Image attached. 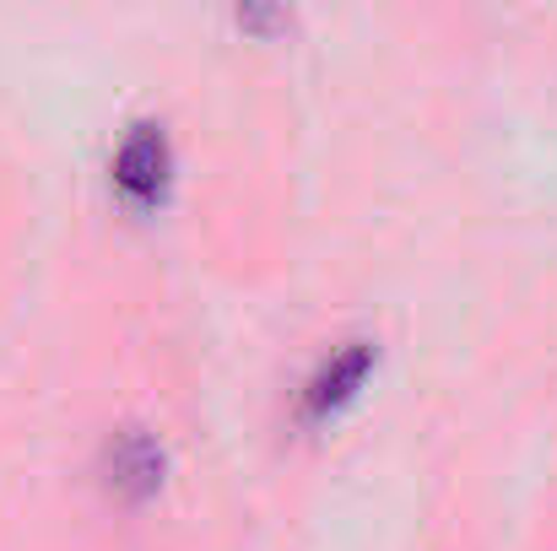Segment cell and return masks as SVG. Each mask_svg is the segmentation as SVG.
<instances>
[{
	"instance_id": "6da1fadb",
	"label": "cell",
	"mask_w": 557,
	"mask_h": 551,
	"mask_svg": "<svg viewBox=\"0 0 557 551\" xmlns=\"http://www.w3.org/2000/svg\"><path fill=\"white\" fill-rule=\"evenodd\" d=\"M174 179V152H169V136L158 125H136L120 152H114V189L136 205V211H152Z\"/></svg>"
},
{
	"instance_id": "7a4b0ae2",
	"label": "cell",
	"mask_w": 557,
	"mask_h": 551,
	"mask_svg": "<svg viewBox=\"0 0 557 551\" xmlns=\"http://www.w3.org/2000/svg\"><path fill=\"white\" fill-rule=\"evenodd\" d=\"M163 471H169V454H163V443H158L152 433H141V427H120V433L103 443V481H109V492L125 498V503L158 498Z\"/></svg>"
},
{
	"instance_id": "3957f363",
	"label": "cell",
	"mask_w": 557,
	"mask_h": 551,
	"mask_svg": "<svg viewBox=\"0 0 557 551\" xmlns=\"http://www.w3.org/2000/svg\"><path fill=\"white\" fill-rule=\"evenodd\" d=\"M369 367H373L369 341H347L342 352H331L325 363L309 373V384H304V395H298V416H304V422H331V416L363 389Z\"/></svg>"
}]
</instances>
